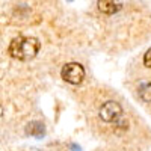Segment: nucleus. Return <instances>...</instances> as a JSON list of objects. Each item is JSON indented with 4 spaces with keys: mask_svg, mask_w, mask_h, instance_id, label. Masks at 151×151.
I'll return each mask as SVG.
<instances>
[{
    "mask_svg": "<svg viewBox=\"0 0 151 151\" xmlns=\"http://www.w3.org/2000/svg\"><path fill=\"white\" fill-rule=\"evenodd\" d=\"M139 97L142 101L151 103V82H145L139 86Z\"/></svg>",
    "mask_w": 151,
    "mask_h": 151,
    "instance_id": "423d86ee",
    "label": "nucleus"
},
{
    "mask_svg": "<svg viewBox=\"0 0 151 151\" xmlns=\"http://www.w3.org/2000/svg\"><path fill=\"white\" fill-rule=\"evenodd\" d=\"M60 76L67 83L79 85L85 79V68L80 64H77V62H70V64H67L64 68H62Z\"/></svg>",
    "mask_w": 151,
    "mask_h": 151,
    "instance_id": "f03ea898",
    "label": "nucleus"
},
{
    "mask_svg": "<svg viewBox=\"0 0 151 151\" xmlns=\"http://www.w3.org/2000/svg\"><path fill=\"white\" fill-rule=\"evenodd\" d=\"M98 5V9L103 12V14H107V15H112L115 12L119 11V3H115V2H110V0H100L97 3Z\"/></svg>",
    "mask_w": 151,
    "mask_h": 151,
    "instance_id": "20e7f679",
    "label": "nucleus"
},
{
    "mask_svg": "<svg viewBox=\"0 0 151 151\" xmlns=\"http://www.w3.org/2000/svg\"><path fill=\"white\" fill-rule=\"evenodd\" d=\"M73 150H74V151H80V147H77V145H73Z\"/></svg>",
    "mask_w": 151,
    "mask_h": 151,
    "instance_id": "6e6552de",
    "label": "nucleus"
},
{
    "mask_svg": "<svg viewBox=\"0 0 151 151\" xmlns=\"http://www.w3.org/2000/svg\"><path fill=\"white\" fill-rule=\"evenodd\" d=\"M26 133L30 136H35V137H42L44 136V124L40 121H32L30 124H27Z\"/></svg>",
    "mask_w": 151,
    "mask_h": 151,
    "instance_id": "39448f33",
    "label": "nucleus"
},
{
    "mask_svg": "<svg viewBox=\"0 0 151 151\" xmlns=\"http://www.w3.org/2000/svg\"><path fill=\"white\" fill-rule=\"evenodd\" d=\"M2 112H3V110H2V107H0V115H2Z\"/></svg>",
    "mask_w": 151,
    "mask_h": 151,
    "instance_id": "1a4fd4ad",
    "label": "nucleus"
},
{
    "mask_svg": "<svg viewBox=\"0 0 151 151\" xmlns=\"http://www.w3.org/2000/svg\"><path fill=\"white\" fill-rule=\"evenodd\" d=\"M122 115V107L116 101H106L100 107V118L104 122H113Z\"/></svg>",
    "mask_w": 151,
    "mask_h": 151,
    "instance_id": "7ed1b4c3",
    "label": "nucleus"
},
{
    "mask_svg": "<svg viewBox=\"0 0 151 151\" xmlns=\"http://www.w3.org/2000/svg\"><path fill=\"white\" fill-rule=\"evenodd\" d=\"M41 44L36 38H30V36H18L14 38L11 41L9 47H8V53L18 60H29L32 58L36 56V53L40 52Z\"/></svg>",
    "mask_w": 151,
    "mask_h": 151,
    "instance_id": "f257e3e1",
    "label": "nucleus"
},
{
    "mask_svg": "<svg viewBox=\"0 0 151 151\" xmlns=\"http://www.w3.org/2000/svg\"><path fill=\"white\" fill-rule=\"evenodd\" d=\"M144 65L147 68H151V48L144 55Z\"/></svg>",
    "mask_w": 151,
    "mask_h": 151,
    "instance_id": "0eeeda50",
    "label": "nucleus"
}]
</instances>
